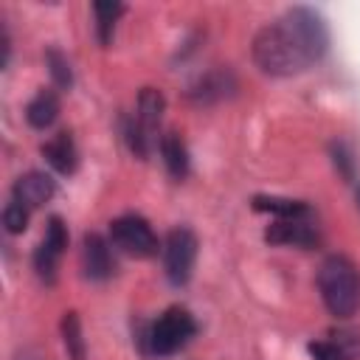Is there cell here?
Here are the masks:
<instances>
[{
    "instance_id": "1",
    "label": "cell",
    "mask_w": 360,
    "mask_h": 360,
    "mask_svg": "<svg viewBox=\"0 0 360 360\" xmlns=\"http://www.w3.org/2000/svg\"><path fill=\"white\" fill-rule=\"evenodd\" d=\"M329 31L318 11L295 6L253 37V62L262 73L292 76L323 59Z\"/></svg>"
},
{
    "instance_id": "2",
    "label": "cell",
    "mask_w": 360,
    "mask_h": 360,
    "mask_svg": "<svg viewBox=\"0 0 360 360\" xmlns=\"http://www.w3.org/2000/svg\"><path fill=\"white\" fill-rule=\"evenodd\" d=\"M318 292L335 318H352L360 309V273L352 259L332 253L318 270Z\"/></svg>"
},
{
    "instance_id": "3",
    "label": "cell",
    "mask_w": 360,
    "mask_h": 360,
    "mask_svg": "<svg viewBox=\"0 0 360 360\" xmlns=\"http://www.w3.org/2000/svg\"><path fill=\"white\" fill-rule=\"evenodd\" d=\"M194 332H197V323H194L191 312L183 309V307H169L146 329V335H143L146 352L149 354H158V357H169V354L180 352L194 338Z\"/></svg>"
},
{
    "instance_id": "4",
    "label": "cell",
    "mask_w": 360,
    "mask_h": 360,
    "mask_svg": "<svg viewBox=\"0 0 360 360\" xmlns=\"http://www.w3.org/2000/svg\"><path fill=\"white\" fill-rule=\"evenodd\" d=\"M163 107H166V101H163V93L160 90H155V87H143L141 90L138 104H135V115L129 118V124L124 129V138H127L129 149L138 158H146L155 149V143H158L155 132H158Z\"/></svg>"
},
{
    "instance_id": "5",
    "label": "cell",
    "mask_w": 360,
    "mask_h": 360,
    "mask_svg": "<svg viewBox=\"0 0 360 360\" xmlns=\"http://www.w3.org/2000/svg\"><path fill=\"white\" fill-rule=\"evenodd\" d=\"M110 242L127 256L149 259L158 253V236L141 214H121L110 222Z\"/></svg>"
},
{
    "instance_id": "6",
    "label": "cell",
    "mask_w": 360,
    "mask_h": 360,
    "mask_svg": "<svg viewBox=\"0 0 360 360\" xmlns=\"http://www.w3.org/2000/svg\"><path fill=\"white\" fill-rule=\"evenodd\" d=\"M197 262V236L188 228H174L163 239V270L174 287H183L191 278Z\"/></svg>"
},
{
    "instance_id": "7",
    "label": "cell",
    "mask_w": 360,
    "mask_h": 360,
    "mask_svg": "<svg viewBox=\"0 0 360 360\" xmlns=\"http://www.w3.org/2000/svg\"><path fill=\"white\" fill-rule=\"evenodd\" d=\"M312 360H360V329L338 326L307 346Z\"/></svg>"
},
{
    "instance_id": "8",
    "label": "cell",
    "mask_w": 360,
    "mask_h": 360,
    "mask_svg": "<svg viewBox=\"0 0 360 360\" xmlns=\"http://www.w3.org/2000/svg\"><path fill=\"white\" fill-rule=\"evenodd\" d=\"M65 248H68V228L59 217H51L48 228H45V236L34 250V270L42 281L51 284L56 278V267H59V259H62Z\"/></svg>"
},
{
    "instance_id": "9",
    "label": "cell",
    "mask_w": 360,
    "mask_h": 360,
    "mask_svg": "<svg viewBox=\"0 0 360 360\" xmlns=\"http://www.w3.org/2000/svg\"><path fill=\"white\" fill-rule=\"evenodd\" d=\"M82 267L90 281H104L115 273L112 259V242H107L101 233H84L82 239Z\"/></svg>"
},
{
    "instance_id": "10",
    "label": "cell",
    "mask_w": 360,
    "mask_h": 360,
    "mask_svg": "<svg viewBox=\"0 0 360 360\" xmlns=\"http://www.w3.org/2000/svg\"><path fill=\"white\" fill-rule=\"evenodd\" d=\"M264 239L270 245H292V248H315L318 245V228L312 225V217L304 219H276L267 231Z\"/></svg>"
},
{
    "instance_id": "11",
    "label": "cell",
    "mask_w": 360,
    "mask_h": 360,
    "mask_svg": "<svg viewBox=\"0 0 360 360\" xmlns=\"http://www.w3.org/2000/svg\"><path fill=\"white\" fill-rule=\"evenodd\" d=\"M56 186H53V177L45 174V172H28L22 177H17L14 188H11V200L22 202L28 211L39 208L42 202H48L53 197Z\"/></svg>"
},
{
    "instance_id": "12",
    "label": "cell",
    "mask_w": 360,
    "mask_h": 360,
    "mask_svg": "<svg viewBox=\"0 0 360 360\" xmlns=\"http://www.w3.org/2000/svg\"><path fill=\"white\" fill-rule=\"evenodd\" d=\"M42 155L48 160V166L59 174H73L76 172V163H79V152H76V143L70 138V132H56L45 146H42Z\"/></svg>"
},
{
    "instance_id": "13",
    "label": "cell",
    "mask_w": 360,
    "mask_h": 360,
    "mask_svg": "<svg viewBox=\"0 0 360 360\" xmlns=\"http://www.w3.org/2000/svg\"><path fill=\"white\" fill-rule=\"evenodd\" d=\"M59 115V96L53 90H39L28 107H25V121L34 127V129H48Z\"/></svg>"
},
{
    "instance_id": "14",
    "label": "cell",
    "mask_w": 360,
    "mask_h": 360,
    "mask_svg": "<svg viewBox=\"0 0 360 360\" xmlns=\"http://www.w3.org/2000/svg\"><path fill=\"white\" fill-rule=\"evenodd\" d=\"M253 208L256 211H264V214H273L276 219H304V217H312L309 205L304 200H290V197H253Z\"/></svg>"
},
{
    "instance_id": "15",
    "label": "cell",
    "mask_w": 360,
    "mask_h": 360,
    "mask_svg": "<svg viewBox=\"0 0 360 360\" xmlns=\"http://www.w3.org/2000/svg\"><path fill=\"white\" fill-rule=\"evenodd\" d=\"M160 158L166 163V172L174 180H183L188 174V152H186V143L180 141L177 132H166L160 138Z\"/></svg>"
},
{
    "instance_id": "16",
    "label": "cell",
    "mask_w": 360,
    "mask_h": 360,
    "mask_svg": "<svg viewBox=\"0 0 360 360\" xmlns=\"http://www.w3.org/2000/svg\"><path fill=\"white\" fill-rule=\"evenodd\" d=\"M93 14H96V37H98V42L110 45L112 34H115V22L124 14V6L121 3H93Z\"/></svg>"
},
{
    "instance_id": "17",
    "label": "cell",
    "mask_w": 360,
    "mask_h": 360,
    "mask_svg": "<svg viewBox=\"0 0 360 360\" xmlns=\"http://www.w3.org/2000/svg\"><path fill=\"white\" fill-rule=\"evenodd\" d=\"M62 338L70 360H84V338H82V323L76 312H65L62 318Z\"/></svg>"
},
{
    "instance_id": "18",
    "label": "cell",
    "mask_w": 360,
    "mask_h": 360,
    "mask_svg": "<svg viewBox=\"0 0 360 360\" xmlns=\"http://www.w3.org/2000/svg\"><path fill=\"white\" fill-rule=\"evenodd\" d=\"M45 65H48V73H51V79H53V84H56L59 90H68V87L73 84L70 62H68V56H65L62 51L51 48V51L45 53Z\"/></svg>"
},
{
    "instance_id": "19",
    "label": "cell",
    "mask_w": 360,
    "mask_h": 360,
    "mask_svg": "<svg viewBox=\"0 0 360 360\" xmlns=\"http://www.w3.org/2000/svg\"><path fill=\"white\" fill-rule=\"evenodd\" d=\"M28 214H31V211H28L22 202L8 200L6 208H3V225H6V231H8V233H22V231L28 228Z\"/></svg>"
},
{
    "instance_id": "20",
    "label": "cell",
    "mask_w": 360,
    "mask_h": 360,
    "mask_svg": "<svg viewBox=\"0 0 360 360\" xmlns=\"http://www.w3.org/2000/svg\"><path fill=\"white\" fill-rule=\"evenodd\" d=\"M332 152H335V166L343 172V177H352V172H354V160H352V155L346 152V146H343V143H335Z\"/></svg>"
},
{
    "instance_id": "21",
    "label": "cell",
    "mask_w": 360,
    "mask_h": 360,
    "mask_svg": "<svg viewBox=\"0 0 360 360\" xmlns=\"http://www.w3.org/2000/svg\"><path fill=\"white\" fill-rule=\"evenodd\" d=\"M357 208H360V188H357Z\"/></svg>"
}]
</instances>
